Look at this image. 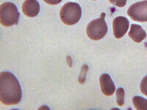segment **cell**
Listing matches in <instances>:
<instances>
[{
	"mask_svg": "<svg viewBox=\"0 0 147 110\" xmlns=\"http://www.w3.org/2000/svg\"><path fill=\"white\" fill-rule=\"evenodd\" d=\"M22 97V88L16 77L7 71L0 73L1 103L6 106L16 105L21 101Z\"/></svg>",
	"mask_w": 147,
	"mask_h": 110,
	"instance_id": "cell-1",
	"label": "cell"
},
{
	"mask_svg": "<svg viewBox=\"0 0 147 110\" xmlns=\"http://www.w3.org/2000/svg\"><path fill=\"white\" fill-rule=\"evenodd\" d=\"M82 16V8L76 2H67L61 7L60 17L63 23L71 26L77 23Z\"/></svg>",
	"mask_w": 147,
	"mask_h": 110,
	"instance_id": "cell-2",
	"label": "cell"
},
{
	"mask_svg": "<svg viewBox=\"0 0 147 110\" xmlns=\"http://www.w3.org/2000/svg\"><path fill=\"white\" fill-rule=\"evenodd\" d=\"M20 13L15 4L4 2L0 6V22L5 27L18 24Z\"/></svg>",
	"mask_w": 147,
	"mask_h": 110,
	"instance_id": "cell-3",
	"label": "cell"
},
{
	"mask_svg": "<svg viewBox=\"0 0 147 110\" xmlns=\"http://www.w3.org/2000/svg\"><path fill=\"white\" fill-rule=\"evenodd\" d=\"M105 18V13H102L100 18L88 23L86 31L89 38L93 40H99L105 36L107 32V25Z\"/></svg>",
	"mask_w": 147,
	"mask_h": 110,
	"instance_id": "cell-4",
	"label": "cell"
},
{
	"mask_svg": "<svg viewBox=\"0 0 147 110\" xmlns=\"http://www.w3.org/2000/svg\"><path fill=\"white\" fill-rule=\"evenodd\" d=\"M127 14L135 21L147 22V0L131 5Z\"/></svg>",
	"mask_w": 147,
	"mask_h": 110,
	"instance_id": "cell-5",
	"label": "cell"
},
{
	"mask_svg": "<svg viewBox=\"0 0 147 110\" xmlns=\"http://www.w3.org/2000/svg\"><path fill=\"white\" fill-rule=\"evenodd\" d=\"M129 22L128 19L124 16L116 17L113 22V35L116 39H121L124 37L128 31Z\"/></svg>",
	"mask_w": 147,
	"mask_h": 110,
	"instance_id": "cell-6",
	"label": "cell"
},
{
	"mask_svg": "<svg viewBox=\"0 0 147 110\" xmlns=\"http://www.w3.org/2000/svg\"><path fill=\"white\" fill-rule=\"evenodd\" d=\"M100 87L102 93L106 96H111L115 91V84L113 82L110 76L107 73H104L100 76L99 79Z\"/></svg>",
	"mask_w": 147,
	"mask_h": 110,
	"instance_id": "cell-7",
	"label": "cell"
},
{
	"mask_svg": "<svg viewBox=\"0 0 147 110\" xmlns=\"http://www.w3.org/2000/svg\"><path fill=\"white\" fill-rule=\"evenodd\" d=\"M24 14L30 18H34L40 12V4L37 0H26L22 5Z\"/></svg>",
	"mask_w": 147,
	"mask_h": 110,
	"instance_id": "cell-8",
	"label": "cell"
},
{
	"mask_svg": "<svg viewBox=\"0 0 147 110\" xmlns=\"http://www.w3.org/2000/svg\"><path fill=\"white\" fill-rule=\"evenodd\" d=\"M129 36L136 43H140L146 38V33L140 25L132 24L129 32Z\"/></svg>",
	"mask_w": 147,
	"mask_h": 110,
	"instance_id": "cell-9",
	"label": "cell"
},
{
	"mask_svg": "<svg viewBox=\"0 0 147 110\" xmlns=\"http://www.w3.org/2000/svg\"><path fill=\"white\" fill-rule=\"evenodd\" d=\"M134 107L139 110H147V99L140 96H135L132 99Z\"/></svg>",
	"mask_w": 147,
	"mask_h": 110,
	"instance_id": "cell-10",
	"label": "cell"
},
{
	"mask_svg": "<svg viewBox=\"0 0 147 110\" xmlns=\"http://www.w3.org/2000/svg\"><path fill=\"white\" fill-rule=\"evenodd\" d=\"M124 97H125V91L124 88L119 87L116 90V98H117V103L119 107H122L124 103Z\"/></svg>",
	"mask_w": 147,
	"mask_h": 110,
	"instance_id": "cell-11",
	"label": "cell"
},
{
	"mask_svg": "<svg viewBox=\"0 0 147 110\" xmlns=\"http://www.w3.org/2000/svg\"><path fill=\"white\" fill-rule=\"evenodd\" d=\"M140 90L142 93L147 96V76H146L140 83Z\"/></svg>",
	"mask_w": 147,
	"mask_h": 110,
	"instance_id": "cell-12",
	"label": "cell"
},
{
	"mask_svg": "<svg viewBox=\"0 0 147 110\" xmlns=\"http://www.w3.org/2000/svg\"><path fill=\"white\" fill-rule=\"evenodd\" d=\"M109 1L112 5H115L119 7H123L127 4V0H109Z\"/></svg>",
	"mask_w": 147,
	"mask_h": 110,
	"instance_id": "cell-13",
	"label": "cell"
},
{
	"mask_svg": "<svg viewBox=\"0 0 147 110\" xmlns=\"http://www.w3.org/2000/svg\"><path fill=\"white\" fill-rule=\"evenodd\" d=\"M46 3L49 4L51 5H58L60 2H62L63 0H44Z\"/></svg>",
	"mask_w": 147,
	"mask_h": 110,
	"instance_id": "cell-14",
	"label": "cell"
},
{
	"mask_svg": "<svg viewBox=\"0 0 147 110\" xmlns=\"http://www.w3.org/2000/svg\"><path fill=\"white\" fill-rule=\"evenodd\" d=\"M93 1H96V0H93Z\"/></svg>",
	"mask_w": 147,
	"mask_h": 110,
	"instance_id": "cell-15",
	"label": "cell"
}]
</instances>
